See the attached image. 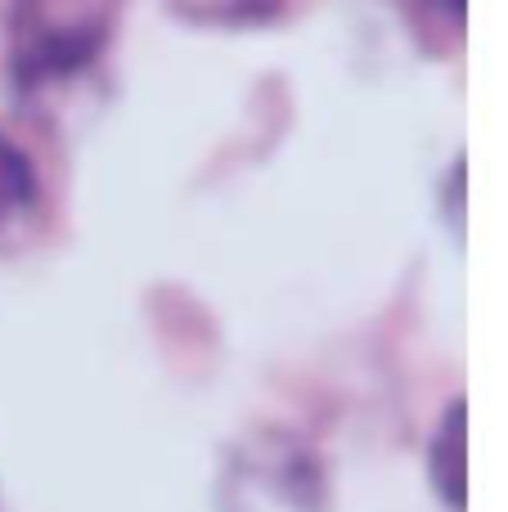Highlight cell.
<instances>
[{"label": "cell", "mask_w": 508, "mask_h": 512, "mask_svg": "<svg viewBox=\"0 0 508 512\" xmlns=\"http://www.w3.org/2000/svg\"><path fill=\"white\" fill-rule=\"evenodd\" d=\"M122 0H14L5 23L9 72L18 90L81 77L113 41Z\"/></svg>", "instance_id": "6da1fadb"}, {"label": "cell", "mask_w": 508, "mask_h": 512, "mask_svg": "<svg viewBox=\"0 0 508 512\" xmlns=\"http://www.w3.org/2000/svg\"><path fill=\"white\" fill-rule=\"evenodd\" d=\"M36 203H41V180L32 158L9 135H0V239L23 230L36 216Z\"/></svg>", "instance_id": "7a4b0ae2"}, {"label": "cell", "mask_w": 508, "mask_h": 512, "mask_svg": "<svg viewBox=\"0 0 508 512\" xmlns=\"http://www.w3.org/2000/svg\"><path fill=\"white\" fill-rule=\"evenodd\" d=\"M432 481H437L441 499L450 512H464V405L446 409V423H441L437 441H432Z\"/></svg>", "instance_id": "3957f363"}, {"label": "cell", "mask_w": 508, "mask_h": 512, "mask_svg": "<svg viewBox=\"0 0 508 512\" xmlns=\"http://www.w3.org/2000/svg\"><path fill=\"white\" fill-rule=\"evenodd\" d=\"M423 50H455L464 36V0H396Z\"/></svg>", "instance_id": "277c9868"}, {"label": "cell", "mask_w": 508, "mask_h": 512, "mask_svg": "<svg viewBox=\"0 0 508 512\" xmlns=\"http://www.w3.org/2000/svg\"><path fill=\"white\" fill-rule=\"evenodd\" d=\"M171 9H180L194 23H216V27H252L266 23L284 9V0H171Z\"/></svg>", "instance_id": "5b68a950"}]
</instances>
